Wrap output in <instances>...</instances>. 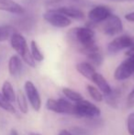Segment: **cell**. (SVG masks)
<instances>
[{"instance_id":"8","label":"cell","mask_w":134,"mask_h":135,"mask_svg":"<svg viewBox=\"0 0 134 135\" xmlns=\"http://www.w3.org/2000/svg\"><path fill=\"white\" fill-rule=\"evenodd\" d=\"M24 90H25V95L31 108L35 111H39L41 108V98L36 85L31 81L28 80L24 84Z\"/></svg>"},{"instance_id":"5","label":"cell","mask_w":134,"mask_h":135,"mask_svg":"<svg viewBox=\"0 0 134 135\" xmlns=\"http://www.w3.org/2000/svg\"><path fill=\"white\" fill-rule=\"evenodd\" d=\"M102 23V30L107 36H116L123 31V24L117 15L111 14Z\"/></svg>"},{"instance_id":"9","label":"cell","mask_w":134,"mask_h":135,"mask_svg":"<svg viewBox=\"0 0 134 135\" xmlns=\"http://www.w3.org/2000/svg\"><path fill=\"white\" fill-rule=\"evenodd\" d=\"M112 14V10L107 6L99 5L94 7L91 10L88 12V20L91 23L98 24L102 23L106 20L110 15Z\"/></svg>"},{"instance_id":"22","label":"cell","mask_w":134,"mask_h":135,"mask_svg":"<svg viewBox=\"0 0 134 135\" xmlns=\"http://www.w3.org/2000/svg\"><path fill=\"white\" fill-rule=\"evenodd\" d=\"M31 54L36 62H42L44 60V55L39 50V46L35 41H31Z\"/></svg>"},{"instance_id":"3","label":"cell","mask_w":134,"mask_h":135,"mask_svg":"<svg viewBox=\"0 0 134 135\" xmlns=\"http://www.w3.org/2000/svg\"><path fill=\"white\" fill-rule=\"evenodd\" d=\"M101 115V110L95 104L86 99H82L75 104V114L79 118L86 119H96Z\"/></svg>"},{"instance_id":"14","label":"cell","mask_w":134,"mask_h":135,"mask_svg":"<svg viewBox=\"0 0 134 135\" xmlns=\"http://www.w3.org/2000/svg\"><path fill=\"white\" fill-rule=\"evenodd\" d=\"M92 82L96 84V85L97 86V88L103 93L104 96L110 94L112 91V87L110 86V85L108 84V82L106 80V78L99 73H96L94 75L93 78H92Z\"/></svg>"},{"instance_id":"13","label":"cell","mask_w":134,"mask_h":135,"mask_svg":"<svg viewBox=\"0 0 134 135\" xmlns=\"http://www.w3.org/2000/svg\"><path fill=\"white\" fill-rule=\"evenodd\" d=\"M77 72L80 74L81 75H83L84 77H86V79L92 81L94 75H95L97 72H96V68L94 65H92L89 62H78L75 66Z\"/></svg>"},{"instance_id":"18","label":"cell","mask_w":134,"mask_h":135,"mask_svg":"<svg viewBox=\"0 0 134 135\" xmlns=\"http://www.w3.org/2000/svg\"><path fill=\"white\" fill-rule=\"evenodd\" d=\"M62 91H63V94L64 95L65 98H67L68 100H70L72 102H75L76 103V102L84 99V98H83V96L80 93L72 88H69V87H63L62 89Z\"/></svg>"},{"instance_id":"33","label":"cell","mask_w":134,"mask_h":135,"mask_svg":"<svg viewBox=\"0 0 134 135\" xmlns=\"http://www.w3.org/2000/svg\"><path fill=\"white\" fill-rule=\"evenodd\" d=\"M29 135H41V134H39V133H35V132H33V133H31Z\"/></svg>"},{"instance_id":"27","label":"cell","mask_w":134,"mask_h":135,"mask_svg":"<svg viewBox=\"0 0 134 135\" xmlns=\"http://www.w3.org/2000/svg\"><path fill=\"white\" fill-rule=\"evenodd\" d=\"M72 132H73V135H89V133L86 130H84L82 128H78V127L73 128L72 130Z\"/></svg>"},{"instance_id":"34","label":"cell","mask_w":134,"mask_h":135,"mask_svg":"<svg viewBox=\"0 0 134 135\" xmlns=\"http://www.w3.org/2000/svg\"><path fill=\"white\" fill-rule=\"evenodd\" d=\"M132 41H133V46L132 47H134V37H132Z\"/></svg>"},{"instance_id":"2","label":"cell","mask_w":134,"mask_h":135,"mask_svg":"<svg viewBox=\"0 0 134 135\" xmlns=\"http://www.w3.org/2000/svg\"><path fill=\"white\" fill-rule=\"evenodd\" d=\"M10 43L11 47L18 52V54L28 65L32 68L36 67V61L31 54V50H29L27 41L21 34L15 31L10 37Z\"/></svg>"},{"instance_id":"6","label":"cell","mask_w":134,"mask_h":135,"mask_svg":"<svg viewBox=\"0 0 134 135\" xmlns=\"http://www.w3.org/2000/svg\"><path fill=\"white\" fill-rule=\"evenodd\" d=\"M134 75V58L128 57L114 72V78L117 81H125Z\"/></svg>"},{"instance_id":"19","label":"cell","mask_w":134,"mask_h":135,"mask_svg":"<svg viewBox=\"0 0 134 135\" xmlns=\"http://www.w3.org/2000/svg\"><path fill=\"white\" fill-rule=\"evenodd\" d=\"M86 90H87L89 96L91 97V98H93L95 101L102 102L104 100L103 93H102L97 87L94 86V85H86Z\"/></svg>"},{"instance_id":"12","label":"cell","mask_w":134,"mask_h":135,"mask_svg":"<svg viewBox=\"0 0 134 135\" xmlns=\"http://www.w3.org/2000/svg\"><path fill=\"white\" fill-rule=\"evenodd\" d=\"M83 54L87 57L89 62L92 65L95 66V67L100 66L102 64V62H103V55H102L97 45H96V46L85 51Z\"/></svg>"},{"instance_id":"30","label":"cell","mask_w":134,"mask_h":135,"mask_svg":"<svg viewBox=\"0 0 134 135\" xmlns=\"http://www.w3.org/2000/svg\"><path fill=\"white\" fill-rule=\"evenodd\" d=\"M126 56L127 57H132L134 58V47H131L128 49V51L126 52Z\"/></svg>"},{"instance_id":"16","label":"cell","mask_w":134,"mask_h":135,"mask_svg":"<svg viewBox=\"0 0 134 135\" xmlns=\"http://www.w3.org/2000/svg\"><path fill=\"white\" fill-rule=\"evenodd\" d=\"M1 93L3 94V96L5 97V98L9 101L10 103L16 101V97L17 94L14 90V87H13L12 84L9 81H5L2 85V91Z\"/></svg>"},{"instance_id":"28","label":"cell","mask_w":134,"mask_h":135,"mask_svg":"<svg viewBox=\"0 0 134 135\" xmlns=\"http://www.w3.org/2000/svg\"><path fill=\"white\" fill-rule=\"evenodd\" d=\"M127 102L130 106H133L134 105V87L131 89V91L130 92L129 96L127 98Z\"/></svg>"},{"instance_id":"24","label":"cell","mask_w":134,"mask_h":135,"mask_svg":"<svg viewBox=\"0 0 134 135\" xmlns=\"http://www.w3.org/2000/svg\"><path fill=\"white\" fill-rule=\"evenodd\" d=\"M46 108L50 111H52L54 113L61 114V109H60L59 100L54 99V98H48L46 101Z\"/></svg>"},{"instance_id":"20","label":"cell","mask_w":134,"mask_h":135,"mask_svg":"<svg viewBox=\"0 0 134 135\" xmlns=\"http://www.w3.org/2000/svg\"><path fill=\"white\" fill-rule=\"evenodd\" d=\"M16 31L15 28L11 25L0 26V41H5L10 39L11 35Z\"/></svg>"},{"instance_id":"15","label":"cell","mask_w":134,"mask_h":135,"mask_svg":"<svg viewBox=\"0 0 134 135\" xmlns=\"http://www.w3.org/2000/svg\"><path fill=\"white\" fill-rule=\"evenodd\" d=\"M22 71V60L19 55H12L8 60V72L12 76H18Z\"/></svg>"},{"instance_id":"1","label":"cell","mask_w":134,"mask_h":135,"mask_svg":"<svg viewBox=\"0 0 134 135\" xmlns=\"http://www.w3.org/2000/svg\"><path fill=\"white\" fill-rule=\"evenodd\" d=\"M72 37L75 41L79 45L80 52H84L85 51L96 46V34L91 28L88 27H78L72 30Z\"/></svg>"},{"instance_id":"25","label":"cell","mask_w":134,"mask_h":135,"mask_svg":"<svg viewBox=\"0 0 134 135\" xmlns=\"http://www.w3.org/2000/svg\"><path fill=\"white\" fill-rule=\"evenodd\" d=\"M127 131L130 135H134V112L127 118Z\"/></svg>"},{"instance_id":"31","label":"cell","mask_w":134,"mask_h":135,"mask_svg":"<svg viewBox=\"0 0 134 135\" xmlns=\"http://www.w3.org/2000/svg\"><path fill=\"white\" fill-rule=\"evenodd\" d=\"M58 135H73V132L71 131H68V130H62L61 132H59Z\"/></svg>"},{"instance_id":"29","label":"cell","mask_w":134,"mask_h":135,"mask_svg":"<svg viewBox=\"0 0 134 135\" xmlns=\"http://www.w3.org/2000/svg\"><path fill=\"white\" fill-rule=\"evenodd\" d=\"M125 20H128V21H130V22H133L134 23V11L126 14L125 15Z\"/></svg>"},{"instance_id":"26","label":"cell","mask_w":134,"mask_h":135,"mask_svg":"<svg viewBox=\"0 0 134 135\" xmlns=\"http://www.w3.org/2000/svg\"><path fill=\"white\" fill-rule=\"evenodd\" d=\"M31 23H32V21L29 18H21V20H18V25L22 30H28V28H29V27H31Z\"/></svg>"},{"instance_id":"23","label":"cell","mask_w":134,"mask_h":135,"mask_svg":"<svg viewBox=\"0 0 134 135\" xmlns=\"http://www.w3.org/2000/svg\"><path fill=\"white\" fill-rule=\"evenodd\" d=\"M0 108L5 110V111L8 112V113L11 114L16 113V108H14V106L10 102L6 99L5 97L3 96V94L1 92H0Z\"/></svg>"},{"instance_id":"32","label":"cell","mask_w":134,"mask_h":135,"mask_svg":"<svg viewBox=\"0 0 134 135\" xmlns=\"http://www.w3.org/2000/svg\"><path fill=\"white\" fill-rule=\"evenodd\" d=\"M10 135H18V132H17V130L12 129V130L10 131Z\"/></svg>"},{"instance_id":"10","label":"cell","mask_w":134,"mask_h":135,"mask_svg":"<svg viewBox=\"0 0 134 135\" xmlns=\"http://www.w3.org/2000/svg\"><path fill=\"white\" fill-rule=\"evenodd\" d=\"M55 10L68 17L69 18H73L76 20H85L84 11H82L78 7H73V6H62V7H56Z\"/></svg>"},{"instance_id":"17","label":"cell","mask_w":134,"mask_h":135,"mask_svg":"<svg viewBox=\"0 0 134 135\" xmlns=\"http://www.w3.org/2000/svg\"><path fill=\"white\" fill-rule=\"evenodd\" d=\"M16 100L20 112L23 114H27L29 112V105H28V99L25 94L21 91H18L16 97Z\"/></svg>"},{"instance_id":"21","label":"cell","mask_w":134,"mask_h":135,"mask_svg":"<svg viewBox=\"0 0 134 135\" xmlns=\"http://www.w3.org/2000/svg\"><path fill=\"white\" fill-rule=\"evenodd\" d=\"M120 92L118 89H112L110 94L104 96L106 98V102L112 108H117L118 107V98H120Z\"/></svg>"},{"instance_id":"11","label":"cell","mask_w":134,"mask_h":135,"mask_svg":"<svg viewBox=\"0 0 134 135\" xmlns=\"http://www.w3.org/2000/svg\"><path fill=\"white\" fill-rule=\"evenodd\" d=\"M0 10L18 15V16L24 15L26 12L25 8L21 5L13 0H0Z\"/></svg>"},{"instance_id":"4","label":"cell","mask_w":134,"mask_h":135,"mask_svg":"<svg viewBox=\"0 0 134 135\" xmlns=\"http://www.w3.org/2000/svg\"><path fill=\"white\" fill-rule=\"evenodd\" d=\"M43 18L52 27L63 28L71 25V18L64 16L62 13L58 12L55 9H49L43 13Z\"/></svg>"},{"instance_id":"7","label":"cell","mask_w":134,"mask_h":135,"mask_svg":"<svg viewBox=\"0 0 134 135\" xmlns=\"http://www.w3.org/2000/svg\"><path fill=\"white\" fill-rule=\"evenodd\" d=\"M133 46L132 37L129 35H121L113 39L107 45V52L109 54H116L125 49Z\"/></svg>"}]
</instances>
